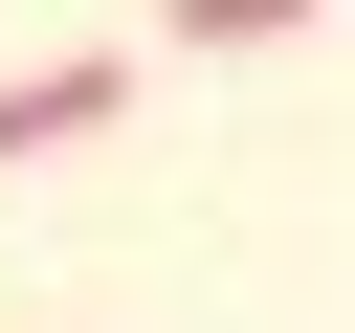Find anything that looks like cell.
Returning a JSON list of instances; mask_svg holds the SVG:
<instances>
[{"mask_svg":"<svg viewBox=\"0 0 355 333\" xmlns=\"http://www.w3.org/2000/svg\"><path fill=\"white\" fill-rule=\"evenodd\" d=\"M111 111H133V44H44V67H0V178H22V155H89Z\"/></svg>","mask_w":355,"mask_h":333,"instance_id":"6da1fadb","label":"cell"},{"mask_svg":"<svg viewBox=\"0 0 355 333\" xmlns=\"http://www.w3.org/2000/svg\"><path fill=\"white\" fill-rule=\"evenodd\" d=\"M178 44H222V67H266V44H311V0H178Z\"/></svg>","mask_w":355,"mask_h":333,"instance_id":"7a4b0ae2","label":"cell"}]
</instances>
